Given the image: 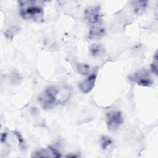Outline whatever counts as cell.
<instances>
[{"instance_id": "6da1fadb", "label": "cell", "mask_w": 158, "mask_h": 158, "mask_svg": "<svg viewBox=\"0 0 158 158\" xmlns=\"http://www.w3.org/2000/svg\"><path fill=\"white\" fill-rule=\"evenodd\" d=\"M70 94L71 89L68 86H51L46 88L40 95L38 101L44 109H48L65 102Z\"/></svg>"}, {"instance_id": "7a4b0ae2", "label": "cell", "mask_w": 158, "mask_h": 158, "mask_svg": "<svg viewBox=\"0 0 158 158\" xmlns=\"http://www.w3.org/2000/svg\"><path fill=\"white\" fill-rule=\"evenodd\" d=\"M20 14L21 17L26 20H33L41 22L43 17V9L38 4H35L33 1H20Z\"/></svg>"}, {"instance_id": "3957f363", "label": "cell", "mask_w": 158, "mask_h": 158, "mask_svg": "<svg viewBox=\"0 0 158 158\" xmlns=\"http://www.w3.org/2000/svg\"><path fill=\"white\" fill-rule=\"evenodd\" d=\"M128 78L131 81L142 86H151L153 83L149 72L146 69L140 70L130 75Z\"/></svg>"}, {"instance_id": "277c9868", "label": "cell", "mask_w": 158, "mask_h": 158, "mask_svg": "<svg viewBox=\"0 0 158 158\" xmlns=\"http://www.w3.org/2000/svg\"><path fill=\"white\" fill-rule=\"evenodd\" d=\"M84 17L86 21L91 25L101 23L100 6H94L88 7L85 10Z\"/></svg>"}, {"instance_id": "5b68a950", "label": "cell", "mask_w": 158, "mask_h": 158, "mask_svg": "<svg viewBox=\"0 0 158 158\" xmlns=\"http://www.w3.org/2000/svg\"><path fill=\"white\" fill-rule=\"evenodd\" d=\"M107 126L109 130L115 131L123 122L122 112L120 111H112L107 114Z\"/></svg>"}, {"instance_id": "8992f818", "label": "cell", "mask_w": 158, "mask_h": 158, "mask_svg": "<svg viewBox=\"0 0 158 158\" xmlns=\"http://www.w3.org/2000/svg\"><path fill=\"white\" fill-rule=\"evenodd\" d=\"M32 157H60V152L52 146H49L47 149H40L33 153Z\"/></svg>"}, {"instance_id": "52a82bcc", "label": "cell", "mask_w": 158, "mask_h": 158, "mask_svg": "<svg viewBox=\"0 0 158 158\" xmlns=\"http://www.w3.org/2000/svg\"><path fill=\"white\" fill-rule=\"evenodd\" d=\"M96 80V75L95 73L90 75L79 84L80 89L83 93H88L91 92L94 86Z\"/></svg>"}, {"instance_id": "ba28073f", "label": "cell", "mask_w": 158, "mask_h": 158, "mask_svg": "<svg viewBox=\"0 0 158 158\" xmlns=\"http://www.w3.org/2000/svg\"><path fill=\"white\" fill-rule=\"evenodd\" d=\"M106 34V30L102 27L101 23L95 24L91 26L88 37L91 40H99L102 38Z\"/></svg>"}, {"instance_id": "9c48e42d", "label": "cell", "mask_w": 158, "mask_h": 158, "mask_svg": "<svg viewBox=\"0 0 158 158\" xmlns=\"http://www.w3.org/2000/svg\"><path fill=\"white\" fill-rule=\"evenodd\" d=\"M148 2L147 1H135L131 2L134 12L136 14H141L146 9Z\"/></svg>"}, {"instance_id": "30bf717a", "label": "cell", "mask_w": 158, "mask_h": 158, "mask_svg": "<svg viewBox=\"0 0 158 158\" xmlns=\"http://www.w3.org/2000/svg\"><path fill=\"white\" fill-rule=\"evenodd\" d=\"M89 52L93 57H99L104 54V49L101 44L94 43L90 46Z\"/></svg>"}, {"instance_id": "8fae6325", "label": "cell", "mask_w": 158, "mask_h": 158, "mask_svg": "<svg viewBox=\"0 0 158 158\" xmlns=\"http://www.w3.org/2000/svg\"><path fill=\"white\" fill-rule=\"evenodd\" d=\"M113 144L112 140L106 136H102L101 137V146L102 149L106 150L108 149V148L110 147Z\"/></svg>"}, {"instance_id": "7c38bea8", "label": "cell", "mask_w": 158, "mask_h": 158, "mask_svg": "<svg viewBox=\"0 0 158 158\" xmlns=\"http://www.w3.org/2000/svg\"><path fill=\"white\" fill-rule=\"evenodd\" d=\"M77 69L78 73L83 75H86L89 71V67L88 65L83 63H78L77 64Z\"/></svg>"}, {"instance_id": "4fadbf2b", "label": "cell", "mask_w": 158, "mask_h": 158, "mask_svg": "<svg viewBox=\"0 0 158 158\" xmlns=\"http://www.w3.org/2000/svg\"><path fill=\"white\" fill-rule=\"evenodd\" d=\"M13 134L15 136V137L17 138L18 142H19V147L20 148V149L23 151H24L26 149V145H25V141L22 136V135L20 134V133H19L17 131H13Z\"/></svg>"}, {"instance_id": "5bb4252c", "label": "cell", "mask_w": 158, "mask_h": 158, "mask_svg": "<svg viewBox=\"0 0 158 158\" xmlns=\"http://www.w3.org/2000/svg\"><path fill=\"white\" fill-rule=\"evenodd\" d=\"M154 62H153L151 65V70L156 75H157V51L156 52L154 56Z\"/></svg>"}, {"instance_id": "9a60e30c", "label": "cell", "mask_w": 158, "mask_h": 158, "mask_svg": "<svg viewBox=\"0 0 158 158\" xmlns=\"http://www.w3.org/2000/svg\"><path fill=\"white\" fill-rule=\"evenodd\" d=\"M20 79V77L17 73L13 72L11 74V80L14 83H17L19 82Z\"/></svg>"}, {"instance_id": "2e32d148", "label": "cell", "mask_w": 158, "mask_h": 158, "mask_svg": "<svg viewBox=\"0 0 158 158\" xmlns=\"http://www.w3.org/2000/svg\"><path fill=\"white\" fill-rule=\"evenodd\" d=\"M7 133H2L1 134V141L2 143H4L6 141V138H7Z\"/></svg>"}, {"instance_id": "e0dca14e", "label": "cell", "mask_w": 158, "mask_h": 158, "mask_svg": "<svg viewBox=\"0 0 158 158\" xmlns=\"http://www.w3.org/2000/svg\"><path fill=\"white\" fill-rule=\"evenodd\" d=\"M66 157H78V156H77V155H72V154H69V155H67L66 156Z\"/></svg>"}]
</instances>
